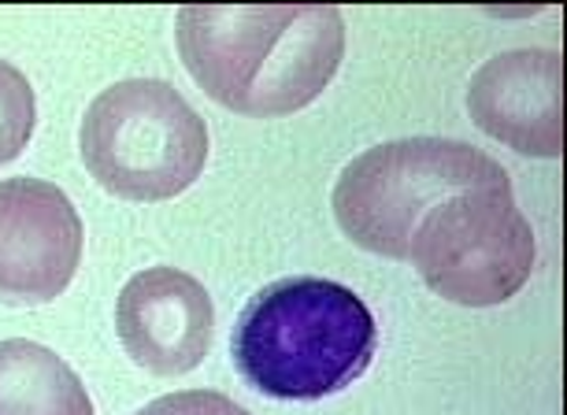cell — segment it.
I'll list each match as a JSON object with an SVG mask.
<instances>
[{
	"instance_id": "cell-2",
	"label": "cell",
	"mask_w": 567,
	"mask_h": 415,
	"mask_svg": "<svg viewBox=\"0 0 567 415\" xmlns=\"http://www.w3.org/2000/svg\"><path fill=\"white\" fill-rule=\"evenodd\" d=\"M371 308L330 279H282L245 304L230 334L238 375L275 401H323L371 367Z\"/></svg>"
},
{
	"instance_id": "cell-8",
	"label": "cell",
	"mask_w": 567,
	"mask_h": 415,
	"mask_svg": "<svg viewBox=\"0 0 567 415\" xmlns=\"http://www.w3.org/2000/svg\"><path fill=\"white\" fill-rule=\"evenodd\" d=\"M467 112L483 134L519 156H564V56L556 49H512L475 71Z\"/></svg>"
},
{
	"instance_id": "cell-1",
	"label": "cell",
	"mask_w": 567,
	"mask_h": 415,
	"mask_svg": "<svg viewBox=\"0 0 567 415\" xmlns=\"http://www.w3.org/2000/svg\"><path fill=\"white\" fill-rule=\"evenodd\" d=\"M175 45L189 79L227 112L282 120L334 82L346 19L334 4H189Z\"/></svg>"
},
{
	"instance_id": "cell-9",
	"label": "cell",
	"mask_w": 567,
	"mask_h": 415,
	"mask_svg": "<svg viewBox=\"0 0 567 415\" xmlns=\"http://www.w3.org/2000/svg\"><path fill=\"white\" fill-rule=\"evenodd\" d=\"M0 415H97L82 378L52 349L0 342Z\"/></svg>"
},
{
	"instance_id": "cell-6",
	"label": "cell",
	"mask_w": 567,
	"mask_h": 415,
	"mask_svg": "<svg viewBox=\"0 0 567 415\" xmlns=\"http://www.w3.org/2000/svg\"><path fill=\"white\" fill-rule=\"evenodd\" d=\"M82 219L71 197L45 178L0 183V304H49L68 290L82 260Z\"/></svg>"
},
{
	"instance_id": "cell-7",
	"label": "cell",
	"mask_w": 567,
	"mask_h": 415,
	"mask_svg": "<svg viewBox=\"0 0 567 415\" xmlns=\"http://www.w3.org/2000/svg\"><path fill=\"white\" fill-rule=\"evenodd\" d=\"M115 330L137 367L175 378L205 364L216 334V308L194 274L148 268L123 286L115 301Z\"/></svg>"
},
{
	"instance_id": "cell-10",
	"label": "cell",
	"mask_w": 567,
	"mask_h": 415,
	"mask_svg": "<svg viewBox=\"0 0 567 415\" xmlns=\"http://www.w3.org/2000/svg\"><path fill=\"white\" fill-rule=\"evenodd\" d=\"M38 123V101L30 90V79L16 63L0 60V164L12 159L30 145Z\"/></svg>"
},
{
	"instance_id": "cell-3",
	"label": "cell",
	"mask_w": 567,
	"mask_h": 415,
	"mask_svg": "<svg viewBox=\"0 0 567 415\" xmlns=\"http://www.w3.org/2000/svg\"><path fill=\"white\" fill-rule=\"evenodd\" d=\"M467 189H512V178L494 156L467 142L401 137L349 159L334 186V216L360 249L409 260L420 219Z\"/></svg>"
},
{
	"instance_id": "cell-4",
	"label": "cell",
	"mask_w": 567,
	"mask_h": 415,
	"mask_svg": "<svg viewBox=\"0 0 567 415\" xmlns=\"http://www.w3.org/2000/svg\"><path fill=\"white\" fill-rule=\"evenodd\" d=\"M82 164L112 197L171 200L208 164V123L159 79L115 82L90 104L79 131Z\"/></svg>"
},
{
	"instance_id": "cell-5",
	"label": "cell",
	"mask_w": 567,
	"mask_h": 415,
	"mask_svg": "<svg viewBox=\"0 0 567 415\" xmlns=\"http://www.w3.org/2000/svg\"><path fill=\"white\" fill-rule=\"evenodd\" d=\"M409 260L445 301L497 308L527 286L538 263V241L512 189H467L420 219Z\"/></svg>"
},
{
	"instance_id": "cell-11",
	"label": "cell",
	"mask_w": 567,
	"mask_h": 415,
	"mask_svg": "<svg viewBox=\"0 0 567 415\" xmlns=\"http://www.w3.org/2000/svg\"><path fill=\"white\" fill-rule=\"evenodd\" d=\"M137 415H252V412L241 408L238 401L223 397L216 390H182L145 404Z\"/></svg>"
}]
</instances>
